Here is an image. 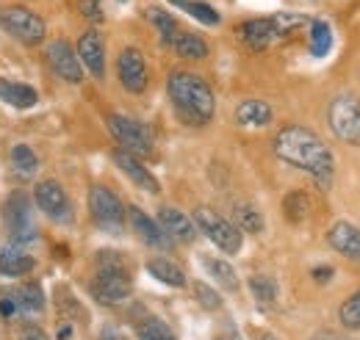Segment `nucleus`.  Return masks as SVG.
<instances>
[{
	"mask_svg": "<svg viewBox=\"0 0 360 340\" xmlns=\"http://www.w3.org/2000/svg\"><path fill=\"white\" fill-rule=\"evenodd\" d=\"M274 155L294 169L308 171L321 188H330L333 171H335V155L333 150L316 136L314 130L288 125L274 136Z\"/></svg>",
	"mask_w": 360,
	"mask_h": 340,
	"instance_id": "1",
	"label": "nucleus"
},
{
	"mask_svg": "<svg viewBox=\"0 0 360 340\" xmlns=\"http://www.w3.org/2000/svg\"><path fill=\"white\" fill-rule=\"evenodd\" d=\"M167 91H169L172 105L178 108V114L183 117V122H188V125L211 122L217 100H214L211 86L205 84L200 75L186 72V70H175L169 75V81H167Z\"/></svg>",
	"mask_w": 360,
	"mask_h": 340,
	"instance_id": "2",
	"label": "nucleus"
},
{
	"mask_svg": "<svg viewBox=\"0 0 360 340\" xmlns=\"http://www.w3.org/2000/svg\"><path fill=\"white\" fill-rule=\"evenodd\" d=\"M131 291H134V282H131L125 260L111 255V252H103L97 277L91 280V296L100 304H122V301H128Z\"/></svg>",
	"mask_w": 360,
	"mask_h": 340,
	"instance_id": "3",
	"label": "nucleus"
},
{
	"mask_svg": "<svg viewBox=\"0 0 360 340\" xmlns=\"http://www.w3.org/2000/svg\"><path fill=\"white\" fill-rule=\"evenodd\" d=\"M327 122L335 138L344 144L360 147V97L358 94H338L327 108Z\"/></svg>",
	"mask_w": 360,
	"mask_h": 340,
	"instance_id": "4",
	"label": "nucleus"
},
{
	"mask_svg": "<svg viewBox=\"0 0 360 340\" xmlns=\"http://www.w3.org/2000/svg\"><path fill=\"white\" fill-rule=\"evenodd\" d=\"M194 224L222 252H227V255H238L241 252V244H244L241 230L233 221H227L225 216H219V213L211 211V208H197L194 211Z\"/></svg>",
	"mask_w": 360,
	"mask_h": 340,
	"instance_id": "5",
	"label": "nucleus"
},
{
	"mask_svg": "<svg viewBox=\"0 0 360 340\" xmlns=\"http://www.w3.org/2000/svg\"><path fill=\"white\" fill-rule=\"evenodd\" d=\"M3 221H6V233L17 247H25L37 238V224L31 216V200L22 191L8 194L6 208H3Z\"/></svg>",
	"mask_w": 360,
	"mask_h": 340,
	"instance_id": "6",
	"label": "nucleus"
},
{
	"mask_svg": "<svg viewBox=\"0 0 360 340\" xmlns=\"http://www.w3.org/2000/svg\"><path fill=\"white\" fill-rule=\"evenodd\" d=\"M108 130L120 141V150L131 152L136 158H144V155L153 152V130L147 128L144 122L134 119V117L111 114L108 117Z\"/></svg>",
	"mask_w": 360,
	"mask_h": 340,
	"instance_id": "7",
	"label": "nucleus"
},
{
	"mask_svg": "<svg viewBox=\"0 0 360 340\" xmlns=\"http://www.w3.org/2000/svg\"><path fill=\"white\" fill-rule=\"evenodd\" d=\"M0 25L11 37H17L20 42L25 44H39L45 42L47 37L45 20L39 14H34L31 8H25V6H8V8H3L0 11Z\"/></svg>",
	"mask_w": 360,
	"mask_h": 340,
	"instance_id": "8",
	"label": "nucleus"
},
{
	"mask_svg": "<svg viewBox=\"0 0 360 340\" xmlns=\"http://www.w3.org/2000/svg\"><path fill=\"white\" fill-rule=\"evenodd\" d=\"M89 211L91 218L100 230L105 233H120L122 224H125V205L122 200L105 188V185H91L89 188Z\"/></svg>",
	"mask_w": 360,
	"mask_h": 340,
	"instance_id": "9",
	"label": "nucleus"
},
{
	"mask_svg": "<svg viewBox=\"0 0 360 340\" xmlns=\"http://www.w3.org/2000/svg\"><path fill=\"white\" fill-rule=\"evenodd\" d=\"M34 202L37 208L50 216L53 221H67L72 216V205H70V197L67 191L56 183V180H42L37 188H34Z\"/></svg>",
	"mask_w": 360,
	"mask_h": 340,
	"instance_id": "10",
	"label": "nucleus"
},
{
	"mask_svg": "<svg viewBox=\"0 0 360 340\" xmlns=\"http://www.w3.org/2000/svg\"><path fill=\"white\" fill-rule=\"evenodd\" d=\"M47 61L53 67V72L58 78H64L67 84H81L84 81V67L78 58V50H72L64 39L47 44Z\"/></svg>",
	"mask_w": 360,
	"mask_h": 340,
	"instance_id": "11",
	"label": "nucleus"
},
{
	"mask_svg": "<svg viewBox=\"0 0 360 340\" xmlns=\"http://www.w3.org/2000/svg\"><path fill=\"white\" fill-rule=\"evenodd\" d=\"M117 72H120V81L128 91L141 94L147 89V61L144 55L136 50V47H125L120 53V61H117Z\"/></svg>",
	"mask_w": 360,
	"mask_h": 340,
	"instance_id": "12",
	"label": "nucleus"
},
{
	"mask_svg": "<svg viewBox=\"0 0 360 340\" xmlns=\"http://www.w3.org/2000/svg\"><path fill=\"white\" fill-rule=\"evenodd\" d=\"M128 221H131L136 235H139L144 244H150V247H155V249H169V247H172V238L161 230V224H158L155 218H150L141 208L131 205V208H128Z\"/></svg>",
	"mask_w": 360,
	"mask_h": 340,
	"instance_id": "13",
	"label": "nucleus"
},
{
	"mask_svg": "<svg viewBox=\"0 0 360 340\" xmlns=\"http://www.w3.org/2000/svg\"><path fill=\"white\" fill-rule=\"evenodd\" d=\"M327 244L338 252V255L349 257L360 263V227L352 221H335L327 230Z\"/></svg>",
	"mask_w": 360,
	"mask_h": 340,
	"instance_id": "14",
	"label": "nucleus"
},
{
	"mask_svg": "<svg viewBox=\"0 0 360 340\" xmlns=\"http://www.w3.org/2000/svg\"><path fill=\"white\" fill-rule=\"evenodd\" d=\"M238 37H241V42L247 44V47L264 50V47H269L274 39H280L283 34L277 31V25H274L271 17H258V20L241 22V25H238Z\"/></svg>",
	"mask_w": 360,
	"mask_h": 340,
	"instance_id": "15",
	"label": "nucleus"
},
{
	"mask_svg": "<svg viewBox=\"0 0 360 340\" xmlns=\"http://www.w3.org/2000/svg\"><path fill=\"white\" fill-rule=\"evenodd\" d=\"M78 58L89 70V75H94V78L105 75V44H103V37L97 31H86L78 39Z\"/></svg>",
	"mask_w": 360,
	"mask_h": 340,
	"instance_id": "16",
	"label": "nucleus"
},
{
	"mask_svg": "<svg viewBox=\"0 0 360 340\" xmlns=\"http://www.w3.org/2000/svg\"><path fill=\"white\" fill-rule=\"evenodd\" d=\"M158 224H161V230L172 241H194V235L200 233L197 224H194V218L186 216V213H180L178 208H161L158 211Z\"/></svg>",
	"mask_w": 360,
	"mask_h": 340,
	"instance_id": "17",
	"label": "nucleus"
},
{
	"mask_svg": "<svg viewBox=\"0 0 360 340\" xmlns=\"http://www.w3.org/2000/svg\"><path fill=\"white\" fill-rule=\"evenodd\" d=\"M114 164L125 171L139 188H144V191H150V194H158V180H155V174L147 169L136 155L125 152V150H117V152H114Z\"/></svg>",
	"mask_w": 360,
	"mask_h": 340,
	"instance_id": "18",
	"label": "nucleus"
},
{
	"mask_svg": "<svg viewBox=\"0 0 360 340\" xmlns=\"http://www.w3.org/2000/svg\"><path fill=\"white\" fill-rule=\"evenodd\" d=\"M167 44L178 53L180 58H188V61H202V58H208V53H211V47H208V42H205L202 37L188 34V31H178Z\"/></svg>",
	"mask_w": 360,
	"mask_h": 340,
	"instance_id": "19",
	"label": "nucleus"
},
{
	"mask_svg": "<svg viewBox=\"0 0 360 340\" xmlns=\"http://www.w3.org/2000/svg\"><path fill=\"white\" fill-rule=\"evenodd\" d=\"M236 122L244 128H264L271 122V105L264 100H244L236 108Z\"/></svg>",
	"mask_w": 360,
	"mask_h": 340,
	"instance_id": "20",
	"label": "nucleus"
},
{
	"mask_svg": "<svg viewBox=\"0 0 360 340\" xmlns=\"http://www.w3.org/2000/svg\"><path fill=\"white\" fill-rule=\"evenodd\" d=\"M34 257L14 249V247H0V277H25L34 271Z\"/></svg>",
	"mask_w": 360,
	"mask_h": 340,
	"instance_id": "21",
	"label": "nucleus"
},
{
	"mask_svg": "<svg viewBox=\"0 0 360 340\" xmlns=\"http://www.w3.org/2000/svg\"><path fill=\"white\" fill-rule=\"evenodd\" d=\"M0 100L8 103V105H14V108H34L37 100H39V94L31 86L0 78Z\"/></svg>",
	"mask_w": 360,
	"mask_h": 340,
	"instance_id": "22",
	"label": "nucleus"
},
{
	"mask_svg": "<svg viewBox=\"0 0 360 340\" xmlns=\"http://www.w3.org/2000/svg\"><path fill=\"white\" fill-rule=\"evenodd\" d=\"M147 274H153L158 282L172 285V288H183L186 285V274L178 263L167 260V257H150L147 260Z\"/></svg>",
	"mask_w": 360,
	"mask_h": 340,
	"instance_id": "23",
	"label": "nucleus"
},
{
	"mask_svg": "<svg viewBox=\"0 0 360 340\" xmlns=\"http://www.w3.org/2000/svg\"><path fill=\"white\" fill-rule=\"evenodd\" d=\"M8 296L14 299L17 310H25V313H42L45 310V294L39 288V282H25V285H17Z\"/></svg>",
	"mask_w": 360,
	"mask_h": 340,
	"instance_id": "24",
	"label": "nucleus"
},
{
	"mask_svg": "<svg viewBox=\"0 0 360 340\" xmlns=\"http://www.w3.org/2000/svg\"><path fill=\"white\" fill-rule=\"evenodd\" d=\"M202 266L208 268V274H214V280H217L219 285H225L227 291H236V288H238L236 268H233L227 260H219V257H202Z\"/></svg>",
	"mask_w": 360,
	"mask_h": 340,
	"instance_id": "25",
	"label": "nucleus"
},
{
	"mask_svg": "<svg viewBox=\"0 0 360 340\" xmlns=\"http://www.w3.org/2000/svg\"><path fill=\"white\" fill-rule=\"evenodd\" d=\"M250 291H252V296H255V301H258L261 307H271V304L277 301V282L271 280L269 274H255V277H250Z\"/></svg>",
	"mask_w": 360,
	"mask_h": 340,
	"instance_id": "26",
	"label": "nucleus"
},
{
	"mask_svg": "<svg viewBox=\"0 0 360 340\" xmlns=\"http://www.w3.org/2000/svg\"><path fill=\"white\" fill-rule=\"evenodd\" d=\"M11 166L17 174H22V177H31L37 166H39V161H37V152L31 150V147H25V144H14L11 147Z\"/></svg>",
	"mask_w": 360,
	"mask_h": 340,
	"instance_id": "27",
	"label": "nucleus"
},
{
	"mask_svg": "<svg viewBox=\"0 0 360 340\" xmlns=\"http://www.w3.org/2000/svg\"><path fill=\"white\" fill-rule=\"evenodd\" d=\"M238 230H247V233H261L264 230V216L255 205H236V221H233Z\"/></svg>",
	"mask_w": 360,
	"mask_h": 340,
	"instance_id": "28",
	"label": "nucleus"
},
{
	"mask_svg": "<svg viewBox=\"0 0 360 340\" xmlns=\"http://www.w3.org/2000/svg\"><path fill=\"white\" fill-rule=\"evenodd\" d=\"M338 321H341V327L349 329V332L360 329V291L341 301V307H338Z\"/></svg>",
	"mask_w": 360,
	"mask_h": 340,
	"instance_id": "29",
	"label": "nucleus"
},
{
	"mask_svg": "<svg viewBox=\"0 0 360 340\" xmlns=\"http://www.w3.org/2000/svg\"><path fill=\"white\" fill-rule=\"evenodd\" d=\"M308 208H311V200L305 191H291L285 200H283V211L288 216V221H302L308 216Z\"/></svg>",
	"mask_w": 360,
	"mask_h": 340,
	"instance_id": "30",
	"label": "nucleus"
},
{
	"mask_svg": "<svg viewBox=\"0 0 360 340\" xmlns=\"http://www.w3.org/2000/svg\"><path fill=\"white\" fill-rule=\"evenodd\" d=\"M333 47V31L324 20H314L311 22V50L314 55H327Z\"/></svg>",
	"mask_w": 360,
	"mask_h": 340,
	"instance_id": "31",
	"label": "nucleus"
},
{
	"mask_svg": "<svg viewBox=\"0 0 360 340\" xmlns=\"http://www.w3.org/2000/svg\"><path fill=\"white\" fill-rule=\"evenodd\" d=\"M147 20L158 28V34H161V39H164V44L169 42L175 34H178V22H175V17L169 14V11H164V8H150L147 11Z\"/></svg>",
	"mask_w": 360,
	"mask_h": 340,
	"instance_id": "32",
	"label": "nucleus"
},
{
	"mask_svg": "<svg viewBox=\"0 0 360 340\" xmlns=\"http://www.w3.org/2000/svg\"><path fill=\"white\" fill-rule=\"evenodd\" d=\"M136 335H139V340H178L172 335V329H169L161 318H147V321H141L139 329H136Z\"/></svg>",
	"mask_w": 360,
	"mask_h": 340,
	"instance_id": "33",
	"label": "nucleus"
},
{
	"mask_svg": "<svg viewBox=\"0 0 360 340\" xmlns=\"http://www.w3.org/2000/svg\"><path fill=\"white\" fill-rule=\"evenodd\" d=\"M194 20H200V22H205V25H219V11L217 8H211L208 3H202V0H186V6H183Z\"/></svg>",
	"mask_w": 360,
	"mask_h": 340,
	"instance_id": "34",
	"label": "nucleus"
},
{
	"mask_svg": "<svg viewBox=\"0 0 360 340\" xmlns=\"http://www.w3.org/2000/svg\"><path fill=\"white\" fill-rule=\"evenodd\" d=\"M194 294H197V301L205 307V310H219L222 307V299L214 288H208L205 282H194Z\"/></svg>",
	"mask_w": 360,
	"mask_h": 340,
	"instance_id": "35",
	"label": "nucleus"
},
{
	"mask_svg": "<svg viewBox=\"0 0 360 340\" xmlns=\"http://www.w3.org/2000/svg\"><path fill=\"white\" fill-rule=\"evenodd\" d=\"M271 20H274V25H277V31H280L283 37H285V34H291L294 28L305 25V17H302V14H274Z\"/></svg>",
	"mask_w": 360,
	"mask_h": 340,
	"instance_id": "36",
	"label": "nucleus"
},
{
	"mask_svg": "<svg viewBox=\"0 0 360 340\" xmlns=\"http://www.w3.org/2000/svg\"><path fill=\"white\" fill-rule=\"evenodd\" d=\"M78 8L86 20H103V0H78Z\"/></svg>",
	"mask_w": 360,
	"mask_h": 340,
	"instance_id": "37",
	"label": "nucleus"
},
{
	"mask_svg": "<svg viewBox=\"0 0 360 340\" xmlns=\"http://www.w3.org/2000/svg\"><path fill=\"white\" fill-rule=\"evenodd\" d=\"M20 340H50V338H47V335L42 332V329H39V327H34V324H25V327L20 329Z\"/></svg>",
	"mask_w": 360,
	"mask_h": 340,
	"instance_id": "38",
	"label": "nucleus"
},
{
	"mask_svg": "<svg viewBox=\"0 0 360 340\" xmlns=\"http://www.w3.org/2000/svg\"><path fill=\"white\" fill-rule=\"evenodd\" d=\"M14 313H17V304H14V299L6 294V296L0 299V315H3V318H11Z\"/></svg>",
	"mask_w": 360,
	"mask_h": 340,
	"instance_id": "39",
	"label": "nucleus"
},
{
	"mask_svg": "<svg viewBox=\"0 0 360 340\" xmlns=\"http://www.w3.org/2000/svg\"><path fill=\"white\" fill-rule=\"evenodd\" d=\"M314 280L316 282H330V280H333V266H316Z\"/></svg>",
	"mask_w": 360,
	"mask_h": 340,
	"instance_id": "40",
	"label": "nucleus"
},
{
	"mask_svg": "<svg viewBox=\"0 0 360 340\" xmlns=\"http://www.w3.org/2000/svg\"><path fill=\"white\" fill-rule=\"evenodd\" d=\"M100 340H125V335H120L117 329H103Z\"/></svg>",
	"mask_w": 360,
	"mask_h": 340,
	"instance_id": "41",
	"label": "nucleus"
},
{
	"mask_svg": "<svg viewBox=\"0 0 360 340\" xmlns=\"http://www.w3.org/2000/svg\"><path fill=\"white\" fill-rule=\"evenodd\" d=\"M314 340H349V338H344V335H333V332H321V335H316Z\"/></svg>",
	"mask_w": 360,
	"mask_h": 340,
	"instance_id": "42",
	"label": "nucleus"
},
{
	"mask_svg": "<svg viewBox=\"0 0 360 340\" xmlns=\"http://www.w3.org/2000/svg\"><path fill=\"white\" fill-rule=\"evenodd\" d=\"M70 335H72V329H70V327H61V329H58V340H67Z\"/></svg>",
	"mask_w": 360,
	"mask_h": 340,
	"instance_id": "43",
	"label": "nucleus"
},
{
	"mask_svg": "<svg viewBox=\"0 0 360 340\" xmlns=\"http://www.w3.org/2000/svg\"><path fill=\"white\" fill-rule=\"evenodd\" d=\"M172 3H175V6H186V0H172Z\"/></svg>",
	"mask_w": 360,
	"mask_h": 340,
	"instance_id": "44",
	"label": "nucleus"
},
{
	"mask_svg": "<svg viewBox=\"0 0 360 340\" xmlns=\"http://www.w3.org/2000/svg\"><path fill=\"white\" fill-rule=\"evenodd\" d=\"M261 340H277V338H274V335H264Z\"/></svg>",
	"mask_w": 360,
	"mask_h": 340,
	"instance_id": "45",
	"label": "nucleus"
},
{
	"mask_svg": "<svg viewBox=\"0 0 360 340\" xmlns=\"http://www.w3.org/2000/svg\"><path fill=\"white\" fill-rule=\"evenodd\" d=\"M225 340H233V338H225Z\"/></svg>",
	"mask_w": 360,
	"mask_h": 340,
	"instance_id": "46",
	"label": "nucleus"
}]
</instances>
